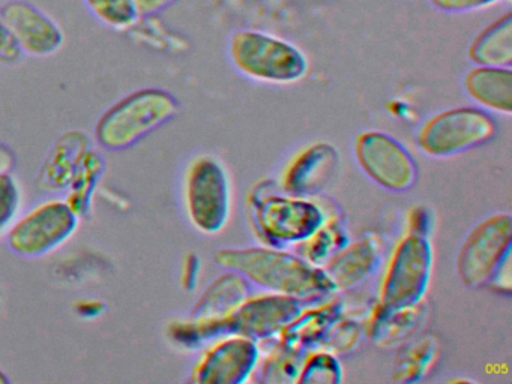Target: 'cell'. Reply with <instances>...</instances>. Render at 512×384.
<instances>
[{"mask_svg":"<svg viewBox=\"0 0 512 384\" xmlns=\"http://www.w3.org/2000/svg\"><path fill=\"white\" fill-rule=\"evenodd\" d=\"M434 8L445 12H469L487 8L499 0H428Z\"/></svg>","mask_w":512,"mask_h":384,"instance_id":"30","label":"cell"},{"mask_svg":"<svg viewBox=\"0 0 512 384\" xmlns=\"http://www.w3.org/2000/svg\"><path fill=\"white\" fill-rule=\"evenodd\" d=\"M104 305L100 300L88 299L77 303V314L85 318H94L103 312Z\"/></svg>","mask_w":512,"mask_h":384,"instance_id":"35","label":"cell"},{"mask_svg":"<svg viewBox=\"0 0 512 384\" xmlns=\"http://www.w3.org/2000/svg\"><path fill=\"white\" fill-rule=\"evenodd\" d=\"M340 162L337 149L329 143H314L302 149L287 164L281 186L287 194L308 197L319 194L334 177Z\"/></svg>","mask_w":512,"mask_h":384,"instance_id":"14","label":"cell"},{"mask_svg":"<svg viewBox=\"0 0 512 384\" xmlns=\"http://www.w3.org/2000/svg\"><path fill=\"white\" fill-rule=\"evenodd\" d=\"M380 263L379 245L371 236H364L335 252L326 261L323 270L334 284L335 290L355 287L376 272Z\"/></svg>","mask_w":512,"mask_h":384,"instance_id":"16","label":"cell"},{"mask_svg":"<svg viewBox=\"0 0 512 384\" xmlns=\"http://www.w3.org/2000/svg\"><path fill=\"white\" fill-rule=\"evenodd\" d=\"M469 57L476 65L511 66L512 15L505 14L481 30L470 44Z\"/></svg>","mask_w":512,"mask_h":384,"instance_id":"19","label":"cell"},{"mask_svg":"<svg viewBox=\"0 0 512 384\" xmlns=\"http://www.w3.org/2000/svg\"><path fill=\"white\" fill-rule=\"evenodd\" d=\"M362 338V329L355 321L338 318L334 326L326 333L319 347L331 351L334 354L352 353L359 345Z\"/></svg>","mask_w":512,"mask_h":384,"instance_id":"27","label":"cell"},{"mask_svg":"<svg viewBox=\"0 0 512 384\" xmlns=\"http://www.w3.org/2000/svg\"><path fill=\"white\" fill-rule=\"evenodd\" d=\"M10 383V378L7 377L4 371H0V384Z\"/></svg>","mask_w":512,"mask_h":384,"instance_id":"37","label":"cell"},{"mask_svg":"<svg viewBox=\"0 0 512 384\" xmlns=\"http://www.w3.org/2000/svg\"><path fill=\"white\" fill-rule=\"evenodd\" d=\"M214 258L218 266L238 272L250 284L302 303L320 302L337 291L323 267L274 246L220 249Z\"/></svg>","mask_w":512,"mask_h":384,"instance_id":"1","label":"cell"},{"mask_svg":"<svg viewBox=\"0 0 512 384\" xmlns=\"http://www.w3.org/2000/svg\"><path fill=\"white\" fill-rule=\"evenodd\" d=\"M185 213L206 236L223 231L232 209V188L226 168L214 156L200 155L188 164L184 176Z\"/></svg>","mask_w":512,"mask_h":384,"instance_id":"4","label":"cell"},{"mask_svg":"<svg viewBox=\"0 0 512 384\" xmlns=\"http://www.w3.org/2000/svg\"><path fill=\"white\" fill-rule=\"evenodd\" d=\"M512 218L497 213L479 222L464 239L457 257V273L469 288L487 287L500 264L511 257Z\"/></svg>","mask_w":512,"mask_h":384,"instance_id":"9","label":"cell"},{"mask_svg":"<svg viewBox=\"0 0 512 384\" xmlns=\"http://www.w3.org/2000/svg\"><path fill=\"white\" fill-rule=\"evenodd\" d=\"M496 132V122L488 111L476 107L449 108L422 123L416 143L425 155L449 158L482 146Z\"/></svg>","mask_w":512,"mask_h":384,"instance_id":"7","label":"cell"},{"mask_svg":"<svg viewBox=\"0 0 512 384\" xmlns=\"http://www.w3.org/2000/svg\"><path fill=\"white\" fill-rule=\"evenodd\" d=\"M304 303L286 294L263 293L248 296L232 314L211 329V339L227 333L248 336L254 341L274 338L299 314Z\"/></svg>","mask_w":512,"mask_h":384,"instance_id":"11","label":"cell"},{"mask_svg":"<svg viewBox=\"0 0 512 384\" xmlns=\"http://www.w3.org/2000/svg\"><path fill=\"white\" fill-rule=\"evenodd\" d=\"M349 243L346 231L335 219H326L307 240L301 242V257L313 266L323 267L326 261Z\"/></svg>","mask_w":512,"mask_h":384,"instance_id":"22","label":"cell"},{"mask_svg":"<svg viewBox=\"0 0 512 384\" xmlns=\"http://www.w3.org/2000/svg\"><path fill=\"white\" fill-rule=\"evenodd\" d=\"M0 17L10 27L23 54L49 57L64 45V30L58 21L26 0H8L0 6Z\"/></svg>","mask_w":512,"mask_h":384,"instance_id":"13","label":"cell"},{"mask_svg":"<svg viewBox=\"0 0 512 384\" xmlns=\"http://www.w3.org/2000/svg\"><path fill=\"white\" fill-rule=\"evenodd\" d=\"M259 342L236 333L218 336L203 350L191 369L190 381L199 384H241L256 372Z\"/></svg>","mask_w":512,"mask_h":384,"instance_id":"12","label":"cell"},{"mask_svg":"<svg viewBox=\"0 0 512 384\" xmlns=\"http://www.w3.org/2000/svg\"><path fill=\"white\" fill-rule=\"evenodd\" d=\"M437 357L439 344L433 335L410 336L395 357L392 380L403 383L421 380L436 365Z\"/></svg>","mask_w":512,"mask_h":384,"instance_id":"20","label":"cell"},{"mask_svg":"<svg viewBox=\"0 0 512 384\" xmlns=\"http://www.w3.org/2000/svg\"><path fill=\"white\" fill-rule=\"evenodd\" d=\"M200 275V260L196 254H190L185 257L181 270V284L184 290H196Z\"/></svg>","mask_w":512,"mask_h":384,"instance_id":"32","label":"cell"},{"mask_svg":"<svg viewBox=\"0 0 512 384\" xmlns=\"http://www.w3.org/2000/svg\"><path fill=\"white\" fill-rule=\"evenodd\" d=\"M464 90L482 110L512 113L511 66L476 65L464 75Z\"/></svg>","mask_w":512,"mask_h":384,"instance_id":"17","label":"cell"},{"mask_svg":"<svg viewBox=\"0 0 512 384\" xmlns=\"http://www.w3.org/2000/svg\"><path fill=\"white\" fill-rule=\"evenodd\" d=\"M23 56L25 54H23L19 42L14 38L13 32H11L7 23L0 17V63L13 65V63L19 62Z\"/></svg>","mask_w":512,"mask_h":384,"instance_id":"29","label":"cell"},{"mask_svg":"<svg viewBox=\"0 0 512 384\" xmlns=\"http://www.w3.org/2000/svg\"><path fill=\"white\" fill-rule=\"evenodd\" d=\"M70 143L67 137L62 138L61 143L56 144L44 167L43 182L49 183L53 188H67L70 185L77 165L82 161L83 155L88 152V147L83 146V143H77L74 149Z\"/></svg>","mask_w":512,"mask_h":384,"instance_id":"24","label":"cell"},{"mask_svg":"<svg viewBox=\"0 0 512 384\" xmlns=\"http://www.w3.org/2000/svg\"><path fill=\"white\" fill-rule=\"evenodd\" d=\"M103 173V158L94 150H88L74 171L73 179L68 185L70 194L65 198L80 218L88 215L91 210L92 197Z\"/></svg>","mask_w":512,"mask_h":384,"instance_id":"21","label":"cell"},{"mask_svg":"<svg viewBox=\"0 0 512 384\" xmlns=\"http://www.w3.org/2000/svg\"><path fill=\"white\" fill-rule=\"evenodd\" d=\"M430 227L431 218L425 207H415V209L409 213V233L427 237Z\"/></svg>","mask_w":512,"mask_h":384,"instance_id":"33","label":"cell"},{"mask_svg":"<svg viewBox=\"0 0 512 384\" xmlns=\"http://www.w3.org/2000/svg\"><path fill=\"white\" fill-rule=\"evenodd\" d=\"M326 219L319 204L298 195L263 194L251 201L254 230L274 248L304 242Z\"/></svg>","mask_w":512,"mask_h":384,"instance_id":"6","label":"cell"},{"mask_svg":"<svg viewBox=\"0 0 512 384\" xmlns=\"http://www.w3.org/2000/svg\"><path fill=\"white\" fill-rule=\"evenodd\" d=\"M229 56L242 75L260 83H298L308 72V59L301 48L263 30H235Z\"/></svg>","mask_w":512,"mask_h":384,"instance_id":"3","label":"cell"},{"mask_svg":"<svg viewBox=\"0 0 512 384\" xmlns=\"http://www.w3.org/2000/svg\"><path fill=\"white\" fill-rule=\"evenodd\" d=\"M175 2L176 0H134V5L140 17H151L169 8Z\"/></svg>","mask_w":512,"mask_h":384,"instance_id":"34","label":"cell"},{"mask_svg":"<svg viewBox=\"0 0 512 384\" xmlns=\"http://www.w3.org/2000/svg\"><path fill=\"white\" fill-rule=\"evenodd\" d=\"M179 104L172 93L158 87L134 90L110 105L95 125V138L103 149H130L146 135L172 120Z\"/></svg>","mask_w":512,"mask_h":384,"instance_id":"2","label":"cell"},{"mask_svg":"<svg viewBox=\"0 0 512 384\" xmlns=\"http://www.w3.org/2000/svg\"><path fill=\"white\" fill-rule=\"evenodd\" d=\"M343 317V303L326 300L304 309L280 332L278 342L290 350L307 353L320 345L335 321Z\"/></svg>","mask_w":512,"mask_h":384,"instance_id":"15","label":"cell"},{"mask_svg":"<svg viewBox=\"0 0 512 384\" xmlns=\"http://www.w3.org/2000/svg\"><path fill=\"white\" fill-rule=\"evenodd\" d=\"M487 287L491 288V290L497 291V293L506 294V296L511 294V257L506 258V260L500 264L499 269L496 270L493 278L488 282Z\"/></svg>","mask_w":512,"mask_h":384,"instance_id":"31","label":"cell"},{"mask_svg":"<svg viewBox=\"0 0 512 384\" xmlns=\"http://www.w3.org/2000/svg\"><path fill=\"white\" fill-rule=\"evenodd\" d=\"M424 315L422 302L409 306H385L377 302L368 318L367 335L380 347L403 344L418 332Z\"/></svg>","mask_w":512,"mask_h":384,"instance_id":"18","label":"cell"},{"mask_svg":"<svg viewBox=\"0 0 512 384\" xmlns=\"http://www.w3.org/2000/svg\"><path fill=\"white\" fill-rule=\"evenodd\" d=\"M97 20L112 29H130L139 20L134 0H83Z\"/></svg>","mask_w":512,"mask_h":384,"instance_id":"26","label":"cell"},{"mask_svg":"<svg viewBox=\"0 0 512 384\" xmlns=\"http://www.w3.org/2000/svg\"><path fill=\"white\" fill-rule=\"evenodd\" d=\"M343 381V366L337 354L323 348L307 351L299 372V384H338Z\"/></svg>","mask_w":512,"mask_h":384,"instance_id":"25","label":"cell"},{"mask_svg":"<svg viewBox=\"0 0 512 384\" xmlns=\"http://www.w3.org/2000/svg\"><path fill=\"white\" fill-rule=\"evenodd\" d=\"M355 158L362 173L386 191H409L416 183L418 165L412 153L385 132L367 131L358 135Z\"/></svg>","mask_w":512,"mask_h":384,"instance_id":"10","label":"cell"},{"mask_svg":"<svg viewBox=\"0 0 512 384\" xmlns=\"http://www.w3.org/2000/svg\"><path fill=\"white\" fill-rule=\"evenodd\" d=\"M80 219L65 198H47L20 213L5 239L19 257H46L76 234Z\"/></svg>","mask_w":512,"mask_h":384,"instance_id":"5","label":"cell"},{"mask_svg":"<svg viewBox=\"0 0 512 384\" xmlns=\"http://www.w3.org/2000/svg\"><path fill=\"white\" fill-rule=\"evenodd\" d=\"M304 356V353L290 350L278 342L262 362L259 360L256 368L259 372V381L268 384L296 383Z\"/></svg>","mask_w":512,"mask_h":384,"instance_id":"23","label":"cell"},{"mask_svg":"<svg viewBox=\"0 0 512 384\" xmlns=\"http://www.w3.org/2000/svg\"><path fill=\"white\" fill-rule=\"evenodd\" d=\"M16 165V155L7 144L0 141V174H11Z\"/></svg>","mask_w":512,"mask_h":384,"instance_id":"36","label":"cell"},{"mask_svg":"<svg viewBox=\"0 0 512 384\" xmlns=\"http://www.w3.org/2000/svg\"><path fill=\"white\" fill-rule=\"evenodd\" d=\"M22 209V189L11 174H0V237L10 230Z\"/></svg>","mask_w":512,"mask_h":384,"instance_id":"28","label":"cell"},{"mask_svg":"<svg viewBox=\"0 0 512 384\" xmlns=\"http://www.w3.org/2000/svg\"><path fill=\"white\" fill-rule=\"evenodd\" d=\"M433 248L428 237L407 233L395 243L380 282L379 303L409 306L422 302L430 285Z\"/></svg>","mask_w":512,"mask_h":384,"instance_id":"8","label":"cell"}]
</instances>
